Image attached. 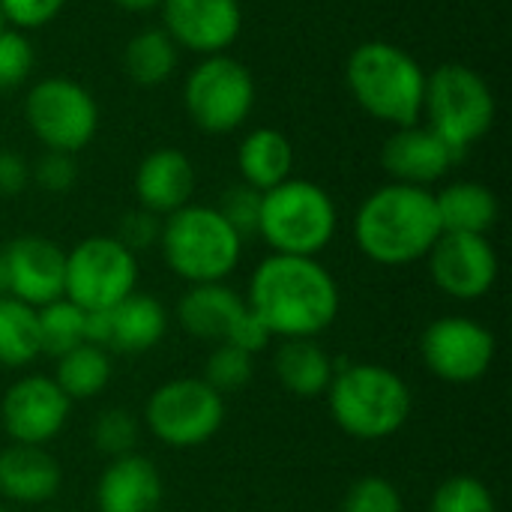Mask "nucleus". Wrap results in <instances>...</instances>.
Here are the masks:
<instances>
[{
	"label": "nucleus",
	"mask_w": 512,
	"mask_h": 512,
	"mask_svg": "<svg viewBox=\"0 0 512 512\" xmlns=\"http://www.w3.org/2000/svg\"><path fill=\"white\" fill-rule=\"evenodd\" d=\"M336 375L333 357L315 339H282L276 351V378L297 399H318Z\"/></svg>",
	"instance_id": "25"
},
{
	"label": "nucleus",
	"mask_w": 512,
	"mask_h": 512,
	"mask_svg": "<svg viewBox=\"0 0 512 512\" xmlns=\"http://www.w3.org/2000/svg\"><path fill=\"white\" fill-rule=\"evenodd\" d=\"M165 495L162 474L147 456L126 453L111 459L96 483V510L99 512H159Z\"/></svg>",
	"instance_id": "19"
},
{
	"label": "nucleus",
	"mask_w": 512,
	"mask_h": 512,
	"mask_svg": "<svg viewBox=\"0 0 512 512\" xmlns=\"http://www.w3.org/2000/svg\"><path fill=\"white\" fill-rule=\"evenodd\" d=\"M84 318H87V312L66 297L36 309L39 351L57 360L66 351L84 345Z\"/></svg>",
	"instance_id": "29"
},
{
	"label": "nucleus",
	"mask_w": 512,
	"mask_h": 512,
	"mask_svg": "<svg viewBox=\"0 0 512 512\" xmlns=\"http://www.w3.org/2000/svg\"><path fill=\"white\" fill-rule=\"evenodd\" d=\"M150 432L174 450L207 444L225 423V396L204 378H174L153 390L144 408Z\"/></svg>",
	"instance_id": "10"
},
{
	"label": "nucleus",
	"mask_w": 512,
	"mask_h": 512,
	"mask_svg": "<svg viewBox=\"0 0 512 512\" xmlns=\"http://www.w3.org/2000/svg\"><path fill=\"white\" fill-rule=\"evenodd\" d=\"M66 0H0V15L15 30H39L51 24Z\"/></svg>",
	"instance_id": "36"
},
{
	"label": "nucleus",
	"mask_w": 512,
	"mask_h": 512,
	"mask_svg": "<svg viewBox=\"0 0 512 512\" xmlns=\"http://www.w3.org/2000/svg\"><path fill=\"white\" fill-rule=\"evenodd\" d=\"M270 330L258 321V315L246 306V312L237 318V324L231 327V333H228V345H234V348H240V351H246V354H258V351H264L267 345H270Z\"/></svg>",
	"instance_id": "39"
},
{
	"label": "nucleus",
	"mask_w": 512,
	"mask_h": 512,
	"mask_svg": "<svg viewBox=\"0 0 512 512\" xmlns=\"http://www.w3.org/2000/svg\"><path fill=\"white\" fill-rule=\"evenodd\" d=\"M183 105L192 123L210 135H228L255 108V78L231 54L204 57L183 84Z\"/></svg>",
	"instance_id": "8"
},
{
	"label": "nucleus",
	"mask_w": 512,
	"mask_h": 512,
	"mask_svg": "<svg viewBox=\"0 0 512 512\" xmlns=\"http://www.w3.org/2000/svg\"><path fill=\"white\" fill-rule=\"evenodd\" d=\"M33 63H36V54H33L30 39L15 27H3L0 30V90L21 87L30 78Z\"/></svg>",
	"instance_id": "33"
},
{
	"label": "nucleus",
	"mask_w": 512,
	"mask_h": 512,
	"mask_svg": "<svg viewBox=\"0 0 512 512\" xmlns=\"http://www.w3.org/2000/svg\"><path fill=\"white\" fill-rule=\"evenodd\" d=\"M246 306L279 339H315L339 318V285L318 258L267 255L249 282Z\"/></svg>",
	"instance_id": "1"
},
{
	"label": "nucleus",
	"mask_w": 512,
	"mask_h": 512,
	"mask_svg": "<svg viewBox=\"0 0 512 512\" xmlns=\"http://www.w3.org/2000/svg\"><path fill=\"white\" fill-rule=\"evenodd\" d=\"M495 333L474 318L447 315L423 330L420 354L426 369L450 384H474L495 363Z\"/></svg>",
	"instance_id": "12"
},
{
	"label": "nucleus",
	"mask_w": 512,
	"mask_h": 512,
	"mask_svg": "<svg viewBox=\"0 0 512 512\" xmlns=\"http://www.w3.org/2000/svg\"><path fill=\"white\" fill-rule=\"evenodd\" d=\"M339 213L327 189L312 180L288 177L261 198L258 237L276 255L318 258L336 237Z\"/></svg>",
	"instance_id": "6"
},
{
	"label": "nucleus",
	"mask_w": 512,
	"mask_h": 512,
	"mask_svg": "<svg viewBox=\"0 0 512 512\" xmlns=\"http://www.w3.org/2000/svg\"><path fill=\"white\" fill-rule=\"evenodd\" d=\"M30 180H36L45 192H69L78 180V165L72 153H57V150H45V156L36 162V168H30Z\"/></svg>",
	"instance_id": "37"
},
{
	"label": "nucleus",
	"mask_w": 512,
	"mask_h": 512,
	"mask_svg": "<svg viewBox=\"0 0 512 512\" xmlns=\"http://www.w3.org/2000/svg\"><path fill=\"white\" fill-rule=\"evenodd\" d=\"M3 27H6V21H3V15H0V30H3Z\"/></svg>",
	"instance_id": "43"
},
{
	"label": "nucleus",
	"mask_w": 512,
	"mask_h": 512,
	"mask_svg": "<svg viewBox=\"0 0 512 512\" xmlns=\"http://www.w3.org/2000/svg\"><path fill=\"white\" fill-rule=\"evenodd\" d=\"M24 120L45 150L78 153L99 129V105L93 93L72 78H42L24 96Z\"/></svg>",
	"instance_id": "9"
},
{
	"label": "nucleus",
	"mask_w": 512,
	"mask_h": 512,
	"mask_svg": "<svg viewBox=\"0 0 512 512\" xmlns=\"http://www.w3.org/2000/svg\"><path fill=\"white\" fill-rule=\"evenodd\" d=\"M30 183V162L15 150H0V195H21Z\"/></svg>",
	"instance_id": "40"
},
{
	"label": "nucleus",
	"mask_w": 512,
	"mask_h": 512,
	"mask_svg": "<svg viewBox=\"0 0 512 512\" xmlns=\"http://www.w3.org/2000/svg\"><path fill=\"white\" fill-rule=\"evenodd\" d=\"M495 111V93L477 69L465 63H444L426 75V126L438 132L456 153L465 156V150L492 129Z\"/></svg>",
	"instance_id": "7"
},
{
	"label": "nucleus",
	"mask_w": 512,
	"mask_h": 512,
	"mask_svg": "<svg viewBox=\"0 0 512 512\" xmlns=\"http://www.w3.org/2000/svg\"><path fill=\"white\" fill-rule=\"evenodd\" d=\"M138 444V420L123 411V408H111L102 411L93 423V447L111 459H120L126 453H135Z\"/></svg>",
	"instance_id": "32"
},
{
	"label": "nucleus",
	"mask_w": 512,
	"mask_h": 512,
	"mask_svg": "<svg viewBox=\"0 0 512 512\" xmlns=\"http://www.w3.org/2000/svg\"><path fill=\"white\" fill-rule=\"evenodd\" d=\"M159 246L165 264L189 285L225 282L243 255V237L207 204H186L165 216Z\"/></svg>",
	"instance_id": "5"
},
{
	"label": "nucleus",
	"mask_w": 512,
	"mask_h": 512,
	"mask_svg": "<svg viewBox=\"0 0 512 512\" xmlns=\"http://www.w3.org/2000/svg\"><path fill=\"white\" fill-rule=\"evenodd\" d=\"M108 381H111V357L105 348L84 342L66 351L63 357H57L54 384L66 393L69 402H84L99 396Z\"/></svg>",
	"instance_id": "27"
},
{
	"label": "nucleus",
	"mask_w": 512,
	"mask_h": 512,
	"mask_svg": "<svg viewBox=\"0 0 512 512\" xmlns=\"http://www.w3.org/2000/svg\"><path fill=\"white\" fill-rule=\"evenodd\" d=\"M459 159L462 153H456L438 132L420 123L399 126L384 141V150H381L384 171L393 177V183L423 186V189L447 177Z\"/></svg>",
	"instance_id": "17"
},
{
	"label": "nucleus",
	"mask_w": 512,
	"mask_h": 512,
	"mask_svg": "<svg viewBox=\"0 0 512 512\" xmlns=\"http://www.w3.org/2000/svg\"><path fill=\"white\" fill-rule=\"evenodd\" d=\"M6 276H9V297L42 309L63 297L66 282V252L39 234L15 237L3 249Z\"/></svg>",
	"instance_id": "16"
},
{
	"label": "nucleus",
	"mask_w": 512,
	"mask_h": 512,
	"mask_svg": "<svg viewBox=\"0 0 512 512\" xmlns=\"http://www.w3.org/2000/svg\"><path fill=\"white\" fill-rule=\"evenodd\" d=\"M252 354L228 345V342H219L213 348V354L207 357V372H204V381L216 390V393H237L243 390L249 381H252Z\"/></svg>",
	"instance_id": "31"
},
{
	"label": "nucleus",
	"mask_w": 512,
	"mask_h": 512,
	"mask_svg": "<svg viewBox=\"0 0 512 512\" xmlns=\"http://www.w3.org/2000/svg\"><path fill=\"white\" fill-rule=\"evenodd\" d=\"M108 327H111L108 351L144 354L165 339L168 312L156 297L132 291L126 300H120L114 309H108Z\"/></svg>",
	"instance_id": "22"
},
{
	"label": "nucleus",
	"mask_w": 512,
	"mask_h": 512,
	"mask_svg": "<svg viewBox=\"0 0 512 512\" xmlns=\"http://www.w3.org/2000/svg\"><path fill=\"white\" fill-rule=\"evenodd\" d=\"M342 512H405V501L387 477H360L345 492Z\"/></svg>",
	"instance_id": "34"
},
{
	"label": "nucleus",
	"mask_w": 512,
	"mask_h": 512,
	"mask_svg": "<svg viewBox=\"0 0 512 512\" xmlns=\"http://www.w3.org/2000/svg\"><path fill=\"white\" fill-rule=\"evenodd\" d=\"M0 297H9V276H6V261L0 252Z\"/></svg>",
	"instance_id": "42"
},
{
	"label": "nucleus",
	"mask_w": 512,
	"mask_h": 512,
	"mask_svg": "<svg viewBox=\"0 0 512 512\" xmlns=\"http://www.w3.org/2000/svg\"><path fill=\"white\" fill-rule=\"evenodd\" d=\"M345 81L357 105L381 123H393L399 129L417 123L423 114L426 72L405 48L393 42H360L348 54Z\"/></svg>",
	"instance_id": "4"
},
{
	"label": "nucleus",
	"mask_w": 512,
	"mask_h": 512,
	"mask_svg": "<svg viewBox=\"0 0 512 512\" xmlns=\"http://www.w3.org/2000/svg\"><path fill=\"white\" fill-rule=\"evenodd\" d=\"M138 285V258L117 237H87L66 252L63 297L84 312H105Z\"/></svg>",
	"instance_id": "11"
},
{
	"label": "nucleus",
	"mask_w": 512,
	"mask_h": 512,
	"mask_svg": "<svg viewBox=\"0 0 512 512\" xmlns=\"http://www.w3.org/2000/svg\"><path fill=\"white\" fill-rule=\"evenodd\" d=\"M441 234L435 192L423 186L387 183L375 189L354 216L360 252L381 267H405L426 258Z\"/></svg>",
	"instance_id": "2"
},
{
	"label": "nucleus",
	"mask_w": 512,
	"mask_h": 512,
	"mask_svg": "<svg viewBox=\"0 0 512 512\" xmlns=\"http://www.w3.org/2000/svg\"><path fill=\"white\" fill-rule=\"evenodd\" d=\"M60 465L45 447L9 444L0 453V495L15 504H45L60 489Z\"/></svg>",
	"instance_id": "20"
},
{
	"label": "nucleus",
	"mask_w": 512,
	"mask_h": 512,
	"mask_svg": "<svg viewBox=\"0 0 512 512\" xmlns=\"http://www.w3.org/2000/svg\"><path fill=\"white\" fill-rule=\"evenodd\" d=\"M429 512H498V507L492 489L483 480L459 474L435 489Z\"/></svg>",
	"instance_id": "30"
},
{
	"label": "nucleus",
	"mask_w": 512,
	"mask_h": 512,
	"mask_svg": "<svg viewBox=\"0 0 512 512\" xmlns=\"http://www.w3.org/2000/svg\"><path fill=\"white\" fill-rule=\"evenodd\" d=\"M261 198L264 192L246 186V183H237L231 189H225V195L219 198L216 210L222 213V219L246 240L252 234H258V222H261Z\"/></svg>",
	"instance_id": "35"
},
{
	"label": "nucleus",
	"mask_w": 512,
	"mask_h": 512,
	"mask_svg": "<svg viewBox=\"0 0 512 512\" xmlns=\"http://www.w3.org/2000/svg\"><path fill=\"white\" fill-rule=\"evenodd\" d=\"M69 411L72 402L48 375H24L0 399V423L12 444L45 447L63 432Z\"/></svg>",
	"instance_id": "13"
},
{
	"label": "nucleus",
	"mask_w": 512,
	"mask_h": 512,
	"mask_svg": "<svg viewBox=\"0 0 512 512\" xmlns=\"http://www.w3.org/2000/svg\"><path fill=\"white\" fill-rule=\"evenodd\" d=\"M0 512H6V510H3V507H0Z\"/></svg>",
	"instance_id": "44"
},
{
	"label": "nucleus",
	"mask_w": 512,
	"mask_h": 512,
	"mask_svg": "<svg viewBox=\"0 0 512 512\" xmlns=\"http://www.w3.org/2000/svg\"><path fill=\"white\" fill-rule=\"evenodd\" d=\"M195 192V165L177 147H159L147 153L135 171V195L141 210L153 216H171L186 207Z\"/></svg>",
	"instance_id": "18"
},
{
	"label": "nucleus",
	"mask_w": 512,
	"mask_h": 512,
	"mask_svg": "<svg viewBox=\"0 0 512 512\" xmlns=\"http://www.w3.org/2000/svg\"><path fill=\"white\" fill-rule=\"evenodd\" d=\"M159 234H162V222L159 216H153L150 210H132L120 219V228H117V240L129 249V252H144L150 249L153 243H159Z\"/></svg>",
	"instance_id": "38"
},
{
	"label": "nucleus",
	"mask_w": 512,
	"mask_h": 512,
	"mask_svg": "<svg viewBox=\"0 0 512 512\" xmlns=\"http://www.w3.org/2000/svg\"><path fill=\"white\" fill-rule=\"evenodd\" d=\"M324 396L333 423L357 441L393 438L414 411V396L405 378L381 363L336 366Z\"/></svg>",
	"instance_id": "3"
},
{
	"label": "nucleus",
	"mask_w": 512,
	"mask_h": 512,
	"mask_svg": "<svg viewBox=\"0 0 512 512\" xmlns=\"http://www.w3.org/2000/svg\"><path fill=\"white\" fill-rule=\"evenodd\" d=\"M444 234H489L498 222L501 204L495 192L477 180H456L435 195Z\"/></svg>",
	"instance_id": "23"
},
{
	"label": "nucleus",
	"mask_w": 512,
	"mask_h": 512,
	"mask_svg": "<svg viewBox=\"0 0 512 512\" xmlns=\"http://www.w3.org/2000/svg\"><path fill=\"white\" fill-rule=\"evenodd\" d=\"M237 168L246 186L267 192L291 177L294 144L279 129H270V126L252 129L237 147Z\"/></svg>",
	"instance_id": "24"
},
{
	"label": "nucleus",
	"mask_w": 512,
	"mask_h": 512,
	"mask_svg": "<svg viewBox=\"0 0 512 512\" xmlns=\"http://www.w3.org/2000/svg\"><path fill=\"white\" fill-rule=\"evenodd\" d=\"M180 48L162 27H147L126 42L123 69L141 87H156L168 81L177 69Z\"/></svg>",
	"instance_id": "26"
},
{
	"label": "nucleus",
	"mask_w": 512,
	"mask_h": 512,
	"mask_svg": "<svg viewBox=\"0 0 512 512\" xmlns=\"http://www.w3.org/2000/svg\"><path fill=\"white\" fill-rule=\"evenodd\" d=\"M162 30L201 57L228 54L243 30L240 0H162Z\"/></svg>",
	"instance_id": "15"
},
{
	"label": "nucleus",
	"mask_w": 512,
	"mask_h": 512,
	"mask_svg": "<svg viewBox=\"0 0 512 512\" xmlns=\"http://www.w3.org/2000/svg\"><path fill=\"white\" fill-rule=\"evenodd\" d=\"M432 282L453 300H480L498 282V252L483 234H441L432 246Z\"/></svg>",
	"instance_id": "14"
},
{
	"label": "nucleus",
	"mask_w": 512,
	"mask_h": 512,
	"mask_svg": "<svg viewBox=\"0 0 512 512\" xmlns=\"http://www.w3.org/2000/svg\"><path fill=\"white\" fill-rule=\"evenodd\" d=\"M114 6H120V9H126V12H150V9H156L162 0H111Z\"/></svg>",
	"instance_id": "41"
},
{
	"label": "nucleus",
	"mask_w": 512,
	"mask_h": 512,
	"mask_svg": "<svg viewBox=\"0 0 512 512\" xmlns=\"http://www.w3.org/2000/svg\"><path fill=\"white\" fill-rule=\"evenodd\" d=\"M39 354L36 309L15 297H0V366L24 369Z\"/></svg>",
	"instance_id": "28"
},
{
	"label": "nucleus",
	"mask_w": 512,
	"mask_h": 512,
	"mask_svg": "<svg viewBox=\"0 0 512 512\" xmlns=\"http://www.w3.org/2000/svg\"><path fill=\"white\" fill-rule=\"evenodd\" d=\"M246 312V300L225 282L192 285L177 303L180 327L204 342H225L237 318Z\"/></svg>",
	"instance_id": "21"
}]
</instances>
